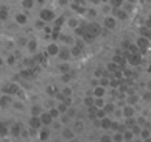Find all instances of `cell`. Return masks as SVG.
I'll return each instance as SVG.
<instances>
[{"label": "cell", "mask_w": 151, "mask_h": 142, "mask_svg": "<svg viewBox=\"0 0 151 142\" xmlns=\"http://www.w3.org/2000/svg\"><path fill=\"white\" fill-rule=\"evenodd\" d=\"M122 112H123V117L125 119H134V116H136V108H134V105H125L122 108Z\"/></svg>", "instance_id": "1"}, {"label": "cell", "mask_w": 151, "mask_h": 142, "mask_svg": "<svg viewBox=\"0 0 151 142\" xmlns=\"http://www.w3.org/2000/svg\"><path fill=\"white\" fill-rule=\"evenodd\" d=\"M75 130H72V128H64L63 130V133H61V136H63V139L64 141H72V139H75Z\"/></svg>", "instance_id": "2"}, {"label": "cell", "mask_w": 151, "mask_h": 142, "mask_svg": "<svg viewBox=\"0 0 151 142\" xmlns=\"http://www.w3.org/2000/svg\"><path fill=\"white\" fill-rule=\"evenodd\" d=\"M93 97L97 99V97H104V94H106V88L101 86V84H97V86L93 88Z\"/></svg>", "instance_id": "3"}, {"label": "cell", "mask_w": 151, "mask_h": 142, "mask_svg": "<svg viewBox=\"0 0 151 142\" xmlns=\"http://www.w3.org/2000/svg\"><path fill=\"white\" fill-rule=\"evenodd\" d=\"M104 28H106V30H114V28H115V19L112 17V16L104 17Z\"/></svg>", "instance_id": "4"}, {"label": "cell", "mask_w": 151, "mask_h": 142, "mask_svg": "<svg viewBox=\"0 0 151 142\" xmlns=\"http://www.w3.org/2000/svg\"><path fill=\"white\" fill-rule=\"evenodd\" d=\"M111 136H112V141H114V142H125L123 131H120V130H114V133L111 134Z\"/></svg>", "instance_id": "5"}, {"label": "cell", "mask_w": 151, "mask_h": 142, "mask_svg": "<svg viewBox=\"0 0 151 142\" xmlns=\"http://www.w3.org/2000/svg\"><path fill=\"white\" fill-rule=\"evenodd\" d=\"M123 138H125V142H126V141H134V139H136V136H134L131 128H125V130H123Z\"/></svg>", "instance_id": "6"}, {"label": "cell", "mask_w": 151, "mask_h": 142, "mask_svg": "<svg viewBox=\"0 0 151 142\" xmlns=\"http://www.w3.org/2000/svg\"><path fill=\"white\" fill-rule=\"evenodd\" d=\"M137 47H140V49H148V47H150V39L140 36V38L137 39Z\"/></svg>", "instance_id": "7"}, {"label": "cell", "mask_w": 151, "mask_h": 142, "mask_svg": "<svg viewBox=\"0 0 151 142\" xmlns=\"http://www.w3.org/2000/svg\"><path fill=\"white\" fill-rule=\"evenodd\" d=\"M112 128V120L106 116V117H103L101 119V130H111Z\"/></svg>", "instance_id": "8"}, {"label": "cell", "mask_w": 151, "mask_h": 142, "mask_svg": "<svg viewBox=\"0 0 151 142\" xmlns=\"http://www.w3.org/2000/svg\"><path fill=\"white\" fill-rule=\"evenodd\" d=\"M104 105H106V101H104L103 97H97V99L93 97V106L97 108V109H101V108H104Z\"/></svg>", "instance_id": "9"}, {"label": "cell", "mask_w": 151, "mask_h": 142, "mask_svg": "<svg viewBox=\"0 0 151 142\" xmlns=\"http://www.w3.org/2000/svg\"><path fill=\"white\" fill-rule=\"evenodd\" d=\"M139 138H140L142 141H143V139H148V138H151V131H150V128H148V127H142V130H140V134H139Z\"/></svg>", "instance_id": "10"}, {"label": "cell", "mask_w": 151, "mask_h": 142, "mask_svg": "<svg viewBox=\"0 0 151 142\" xmlns=\"http://www.w3.org/2000/svg\"><path fill=\"white\" fill-rule=\"evenodd\" d=\"M39 119H41L42 125H52V123H53V120H55V119H53L52 116H50V114H42Z\"/></svg>", "instance_id": "11"}, {"label": "cell", "mask_w": 151, "mask_h": 142, "mask_svg": "<svg viewBox=\"0 0 151 142\" xmlns=\"http://www.w3.org/2000/svg\"><path fill=\"white\" fill-rule=\"evenodd\" d=\"M103 109H104V112H106L108 116H111V114L114 116V111L117 109V108H115V105H114V103H106Z\"/></svg>", "instance_id": "12"}, {"label": "cell", "mask_w": 151, "mask_h": 142, "mask_svg": "<svg viewBox=\"0 0 151 142\" xmlns=\"http://www.w3.org/2000/svg\"><path fill=\"white\" fill-rule=\"evenodd\" d=\"M70 56H72V53H70V50H69V49L59 50V58H61V59H69Z\"/></svg>", "instance_id": "13"}, {"label": "cell", "mask_w": 151, "mask_h": 142, "mask_svg": "<svg viewBox=\"0 0 151 142\" xmlns=\"http://www.w3.org/2000/svg\"><path fill=\"white\" fill-rule=\"evenodd\" d=\"M115 16L120 20H125L128 17V13H126V9H115Z\"/></svg>", "instance_id": "14"}, {"label": "cell", "mask_w": 151, "mask_h": 142, "mask_svg": "<svg viewBox=\"0 0 151 142\" xmlns=\"http://www.w3.org/2000/svg\"><path fill=\"white\" fill-rule=\"evenodd\" d=\"M83 131H84V122L76 120L75 122V133H83Z\"/></svg>", "instance_id": "15"}, {"label": "cell", "mask_w": 151, "mask_h": 142, "mask_svg": "<svg viewBox=\"0 0 151 142\" xmlns=\"http://www.w3.org/2000/svg\"><path fill=\"white\" fill-rule=\"evenodd\" d=\"M140 33H142L143 38H147V39H150V41H151V28L142 27V28H140Z\"/></svg>", "instance_id": "16"}, {"label": "cell", "mask_w": 151, "mask_h": 142, "mask_svg": "<svg viewBox=\"0 0 151 142\" xmlns=\"http://www.w3.org/2000/svg\"><path fill=\"white\" fill-rule=\"evenodd\" d=\"M137 100H139V95L129 94V95H128V97H126V103H128V105H134V103H136Z\"/></svg>", "instance_id": "17"}, {"label": "cell", "mask_w": 151, "mask_h": 142, "mask_svg": "<svg viewBox=\"0 0 151 142\" xmlns=\"http://www.w3.org/2000/svg\"><path fill=\"white\" fill-rule=\"evenodd\" d=\"M98 142H114V141H112V136L111 134H101L100 139H98Z\"/></svg>", "instance_id": "18"}, {"label": "cell", "mask_w": 151, "mask_h": 142, "mask_svg": "<svg viewBox=\"0 0 151 142\" xmlns=\"http://www.w3.org/2000/svg\"><path fill=\"white\" fill-rule=\"evenodd\" d=\"M48 114L52 116L53 119H59L61 112H59V109H58V108H53V109H50V112H48Z\"/></svg>", "instance_id": "19"}, {"label": "cell", "mask_w": 151, "mask_h": 142, "mask_svg": "<svg viewBox=\"0 0 151 142\" xmlns=\"http://www.w3.org/2000/svg\"><path fill=\"white\" fill-rule=\"evenodd\" d=\"M42 19L44 20H52L53 19V13H52V11H44V13H42Z\"/></svg>", "instance_id": "20"}, {"label": "cell", "mask_w": 151, "mask_h": 142, "mask_svg": "<svg viewBox=\"0 0 151 142\" xmlns=\"http://www.w3.org/2000/svg\"><path fill=\"white\" fill-rule=\"evenodd\" d=\"M48 52L52 53V55H56V53H59V47H58L56 44H52V45L48 47Z\"/></svg>", "instance_id": "21"}, {"label": "cell", "mask_w": 151, "mask_h": 142, "mask_svg": "<svg viewBox=\"0 0 151 142\" xmlns=\"http://www.w3.org/2000/svg\"><path fill=\"white\" fill-rule=\"evenodd\" d=\"M111 7L112 8H120L122 7V3H123V0H111Z\"/></svg>", "instance_id": "22"}, {"label": "cell", "mask_w": 151, "mask_h": 142, "mask_svg": "<svg viewBox=\"0 0 151 142\" xmlns=\"http://www.w3.org/2000/svg\"><path fill=\"white\" fill-rule=\"evenodd\" d=\"M69 27H70V28H75V27H78V19H76V17H72V19H69Z\"/></svg>", "instance_id": "23"}, {"label": "cell", "mask_w": 151, "mask_h": 142, "mask_svg": "<svg viewBox=\"0 0 151 142\" xmlns=\"http://www.w3.org/2000/svg\"><path fill=\"white\" fill-rule=\"evenodd\" d=\"M59 120H61V123H63V125H67V123L70 122V117L67 116V114H64V116H61V117H59Z\"/></svg>", "instance_id": "24"}, {"label": "cell", "mask_w": 151, "mask_h": 142, "mask_svg": "<svg viewBox=\"0 0 151 142\" xmlns=\"http://www.w3.org/2000/svg\"><path fill=\"white\" fill-rule=\"evenodd\" d=\"M108 70H109V72H115V70H117V64H115L114 61L108 64Z\"/></svg>", "instance_id": "25"}, {"label": "cell", "mask_w": 151, "mask_h": 142, "mask_svg": "<svg viewBox=\"0 0 151 142\" xmlns=\"http://www.w3.org/2000/svg\"><path fill=\"white\" fill-rule=\"evenodd\" d=\"M142 99H143L145 101H150V100H151V91H147V92H143Z\"/></svg>", "instance_id": "26"}, {"label": "cell", "mask_w": 151, "mask_h": 142, "mask_svg": "<svg viewBox=\"0 0 151 142\" xmlns=\"http://www.w3.org/2000/svg\"><path fill=\"white\" fill-rule=\"evenodd\" d=\"M84 105H86L87 108L93 106V99H89V97H86V99H84Z\"/></svg>", "instance_id": "27"}, {"label": "cell", "mask_w": 151, "mask_h": 142, "mask_svg": "<svg viewBox=\"0 0 151 142\" xmlns=\"http://www.w3.org/2000/svg\"><path fill=\"white\" fill-rule=\"evenodd\" d=\"M58 109H59V112H64V114H65L69 108H67V105H65V103H61V105L58 106Z\"/></svg>", "instance_id": "28"}, {"label": "cell", "mask_w": 151, "mask_h": 142, "mask_svg": "<svg viewBox=\"0 0 151 142\" xmlns=\"http://www.w3.org/2000/svg\"><path fill=\"white\" fill-rule=\"evenodd\" d=\"M65 114L69 116V117H75V116H76V111L73 109V108H70V109H67V112H65Z\"/></svg>", "instance_id": "29"}, {"label": "cell", "mask_w": 151, "mask_h": 142, "mask_svg": "<svg viewBox=\"0 0 151 142\" xmlns=\"http://www.w3.org/2000/svg\"><path fill=\"white\" fill-rule=\"evenodd\" d=\"M100 84H101V86H109V84H111V81L108 80V78H101V80H100Z\"/></svg>", "instance_id": "30"}, {"label": "cell", "mask_w": 151, "mask_h": 142, "mask_svg": "<svg viewBox=\"0 0 151 142\" xmlns=\"http://www.w3.org/2000/svg\"><path fill=\"white\" fill-rule=\"evenodd\" d=\"M48 134H50L48 130H42V133H41V139H42V141H44V139H47V138H48Z\"/></svg>", "instance_id": "31"}, {"label": "cell", "mask_w": 151, "mask_h": 142, "mask_svg": "<svg viewBox=\"0 0 151 142\" xmlns=\"http://www.w3.org/2000/svg\"><path fill=\"white\" fill-rule=\"evenodd\" d=\"M112 61L115 62V64H120V62H123V58H122L120 55H117V56H114V59H112Z\"/></svg>", "instance_id": "32"}, {"label": "cell", "mask_w": 151, "mask_h": 142, "mask_svg": "<svg viewBox=\"0 0 151 142\" xmlns=\"http://www.w3.org/2000/svg\"><path fill=\"white\" fill-rule=\"evenodd\" d=\"M70 94H72V89H70V88L63 89V95H70Z\"/></svg>", "instance_id": "33"}, {"label": "cell", "mask_w": 151, "mask_h": 142, "mask_svg": "<svg viewBox=\"0 0 151 142\" xmlns=\"http://www.w3.org/2000/svg\"><path fill=\"white\" fill-rule=\"evenodd\" d=\"M145 27H147V28H151V16H150L147 20H145Z\"/></svg>", "instance_id": "34"}, {"label": "cell", "mask_w": 151, "mask_h": 142, "mask_svg": "<svg viewBox=\"0 0 151 142\" xmlns=\"http://www.w3.org/2000/svg\"><path fill=\"white\" fill-rule=\"evenodd\" d=\"M87 16H91V17H95V16H97V13H95L93 9H89V11H87Z\"/></svg>", "instance_id": "35"}, {"label": "cell", "mask_w": 151, "mask_h": 142, "mask_svg": "<svg viewBox=\"0 0 151 142\" xmlns=\"http://www.w3.org/2000/svg\"><path fill=\"white\" fill-rule=\"evenodd\" d=\"M101 75H103L101 69H97V70H95V77H101Z\"/></svg>", "instance_id": "36"}, {"label": "cell", "mask_w": 151, "mask_h": 142, "mask_svg": "<svg viewBox=\"0 0 151 142\" xmlns=\"http://www.w3.org/2000/svg\"><path fill=\"white\" fill-rule=\"evenodd\" d=\"M61 70H63V72H67V70H69V66H67V64L61 66Z\"/></svg>", "instance_id": "37"}, {"label": "cell", "mask_w": 151, "mask_h": 142, "mask_svg": "<svg viewBox=\"0 0 151 142\" xmlns=\"http://www.w3.org/2000/svg\"><path fill=\"white\" fill-rule=\"evenodd\" d=\"M147 88H148V91H151V80L147 83Z\"/></svg>", "instance_id": "38"}, {"label": "cell", "mask_w": 151, "mask_h": 142, "mask_svg": "<svg viewBox=\"0 0 151 142\" xmlns=\"http://www.w3.org/2000/svg\"><path fill=\"white\" fill-rule=\"evenodd\" d=\"M134 142H143V141H142V139H140V138H139V139H137V138H136V139H134Z\"/></svg>", "instance_id": "39"}, {"label": "cell", "mask_w": 151, "mask_h": 142, "mask_svg": "<svg viewBox=\"0 0 151 142\" xmlns=\"http://www.w3.org/2000/svg\"><path fill=\"white\" fill-rule=\"evenodd\" d=\"M143 142H151V138H148V139H143Z\"/></svg>", "instance_id": "40"}, {"label": "cell", "mask_w": 151, "mask_h": 142, "mask_svg": "<svg viewBox=\"0 0 151 142\" xmlns=\"http://www.w3.org/2000/svg\"><path fill=\"white\" fill-rule=\"evenodd\" d=\"M101 2H103V3H108V2H111V0H101Z\"/></svg>", "instance_id": "41"}, {"label": "cell", "mask_w": 151, "mask_h": 142, "mask_svg": "<svg viewBox=\"0 0 151 142\" xmlns=\"http://www.w3.org/2000/svg\"><path fill=\"white\" fill-rule=\"evenodd\" d=\"M70 142H80V141H78V139H72Z\"/></svg>", "instance_id": "42"}, {"label": "cell", "mask_w": 151, "mask_h": 142, "mask_svg": "<svg viewBox=\"0 0 151 142\" xmlns=\"http://www.w3.org/2000/svg\"><path fill=\"white\" fill-rule=\"evenodd\" d=\"M148 128H150V131H151V122L148 123Z\"/></svg>", "instance_id": "43"}, {"label": "cell", "mask_w": 151, "mask_h": 142, "mask_svg": "<svg viewBox=\"0 0 151 142\" xmlns=\"http://www.w3.org/2000/svg\"><path fill=\"white\" fill-rule=\"evenodd\" d=\"M128 2H134V0H128Z\"/></svg>", "instance_id": "44"}]
</instances>
